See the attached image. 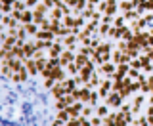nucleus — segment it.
<instances>
[{
	"instance_id": "obj_11",
	"label": "nucleus",
	"mask_w": 153,
	"mask_h": 126,
	"mask_svg": "<svg viewBox=\"0 0 153 126\" xmlns=\"http://www.w3.org/2000/svg\"><path fill=\"white\" fill-rule=\"evenodd\" d=\"M23 50H25V57H33V54H35V50H36V44H35V40H29L23 44Z\"/></svg>"
},
{
	"instance_id": "obj_21",
	"label": "nucleus",
	"mask_w": 153,
	"mask_h": 126,
	"mask_svg": "<svg viewBox=\"0 0 153 126\" xmlns=\"http://www.w3.org/2000/svg\"><path fill=\"white\" fill-rule=\"evenodd\" d=\"M65 69H67V73H69L71 76H75V75H79V71H80V67L76 65L75 61H71V63H67L65 65Z\"/></svg>"
},
{
	"instance_id": "obj_24",
	"label": "nucleus",
	"mask_w": 153,
	"mask_h": 126,
	"mask_svg": "<svg viewBox=\"0 0 153 126\" xmlns=\"http://www.w3.org/2000/svg\"><path fill=\"white\" fill-rule=\"evenodd\" d=\"M61 21H63V25H65V27L73 29V27H75V23H76V17L73 16V13H71V16H65L63 19H61Z\"/></svg>"
},
{
	"instance_id": "obj_44",
	"label": "nucleus",
	"mask_w": 153,
	"mask_h": 126,
	"mask_svg": "<svg viewBox=\"0 0 153 126\" xmlns=\"http://www.w3.org/2000/svg\"><path fill=\"white\" fill-rule=\"evenodd\" d=\"M98 99H100V94H98V92H92V98H90V105H94V107H96Z\"/></svg>"
},
{
	"instance_id": "obj_13",
	"label": "nucleus",
	"mask_w": 153,
	"mask_h": 126,
	"mask_svg": "<svg viewBox=\"0 0 153 126\" xmlns=\"http://www.w3.org/2000/svg\"><path fill=\"white\" fill-rule=\"evenodd\" d=\"M100 84H102V80H100V75H98V73H92V76H90V80H88V84H86V86H88V88H100Z\"/></svg>"
},
{
	"instance_id": "obj_32",
	"label": "nucleus",
	"mask_w": 153,
	"mask_h": 126,
	"mask_svg": "<svg viewBox=\"0 0 153 126\" xmlns=\"http://www.w3.org/2000/svg\"><path fill=\"white\" fill-rule=\"evenodd\" d=\"M119 94H121V98H123V99H126V98H128V96H130V94H132V90H130V86H123V88H121V90H119Z\"/></svg>"
},
{
	"instance_id": "obj_15",
	"label": "nucleus",
	"mask_w": 153,
	"mask_h": 126,
	"mask_svg": "<svg viewBox=\"0 0 153 126\" xmlns=\"http://www.w3.org/2000/svg\"><path fill=\"white\" fill-rule=\"evenodd\" d=\"M25 27V31L29 33V36H36V33L40 31V25H36V23H27V25H23Z\"/></svg>"
},
{
	"instance_id": "obj_51",
	"label": "nucleus",
	"mask_w": 153,
	"mask_h": 126,
	"mask_svg": "<svg viewBox=\"0 0 153 126\" xmlns=\"http://www.w3.org/2000/svg\"><path fill=\"white\" fill-rule=\"evenodd\" d=\"M111 54H113V52H111ZM111 54H102V61H103V63L111 61Z\"/></svg>"
},
{
	"instance_id": "obj_12",
	"label": "nucleus",
	"mask_w": 153,
	"mask_h": 126,
	"mask_svg": "<svg viewBox=\"0 0 153 126\" xmlns=\"http://www.w3.org/2000/svg\"><path fill=\"white\" fill-rule=\"evenodd\" d=\"M80 101L82 103H90V98H92V88H88V86H82L80 88Z\"/></svg>"
},
{
	"instance_id": "obj_55",
	"label": "nucleus",
	"mask_w": 153,
	"mask_h": 126,
	"mask_svg": "<svg viewBox=\"0 0 153 126\" xmlns=\"http://www.w3.org/2000/svg\"><path fill=\"white\" fill-rule=\"evenodd\" d=\"M13 2L16 0H2V4H12V6H13Z\"/></svg>"
},
{
	"instance_id": "obj_37",
	"label": "nucleus",
	"mask_w": 153,
	"mask_h": 126,
	"mask_svg": "<svg viewBox=\"0 0 153 126\" xmlns=\"http://www.w3.org/2000/svg\"><path fill=\"white\" fill-rule=\"evenodd\" d=\"M124 21H126V17H124V16H119V17H115L113 25L115 27H124Z\"/></svg>"
},
{
	"instance_id": "obj_41",
	"label": "nucleus",
	"mask_w": 153,
	"mask_h": 126,
	"mask_svg": "<svg viewBox=\"0 0 153 126\" xmlns=\"http://www.w3.org/2000/svg\"><path fill=\"white\" fill-rule=\"evenodd\" d=\"M132 124H136V126H146V124H147V117H140V119H136Z\"/></svg>"
},
{
	"instance_id": "obj_36",
	"label": "nucleus",
	"mask_w": 153,
	"mask_h": 126,
	"mask_svg": "<svg viewBox=\"0 0 153 126\" xmlns=\"http://www.w3.org/2000/svg\"><path fill=\"white\" fill-rule=\"evenodd\" d=\"M121 56H123V52H121V50H115L113 54H111V61L119 65V63H121Z\"/></svg>"
},
{
	"instance_id": "obj_39",
	"label": "nucleus",
	"mask_w": 153,
	"mask_h": 126,
	"mask_svg": "<svg viewBox=\"0 0 153 126\" xmlns=\"http://www.w3.org/2000/svg\"><path fill=\"white\" fill-rule=\"evenodd\" d=\"M12 12H13L12 4H2V13H4V16H8V13H12Z\"/></svg>"
},
{
	"instance_id": "obj_6",
	"label": "nucleus",
	"mask_w": 153,
	"mask_h": 126,
	"mask_svg": "<svg viewBox=\"0 0 153 126\" xmlns=\"http://www.w3.org/2000/svg\"><path fill=\"white\" fill-rule=\"evenodd\" d=\"M75 56H76V52H71V50H65L61 52V56H59V61H61V67H65L67 63H71V61H75Z\"/></svg>"
},
{
	"instance_id": "obj_7",
	"label": "nucleus",
	"mask_w": 153,
	"mask_h": 126,
	"mask_svg": "<svg viewBox=\"0 0 153 126\" xmlns=\"http://www.w3.org/2000/svg\"><path fill=\"white\" fill-rule=\"evenodd\" d=\"M147 27V21L143 17H138V19H134V21L130 23V29L134 33H138V31H143V29Z\"/></svg>"
},
{
	"instance_id": "obj_45",
	"label": "nucleus",
	"mask_w": 153,
	"mask_h": 126,
	"mask_svg": "<svg viewBox=\"0 0 153 126\" xmlns=\"http://www.w3.org/2000/svg\"><path fill=\"white\" fill-rule=\"evenodd\" d=\"M98 10H100L102 13H105V10H107V0H102V2L98 4Z\"/></svg>"
},
{
	"instance_id": "obj_40",
	"label": "nucleus",
	"mask_w": 153,
	"mask_h": 126,
	"mask_svg": "<svg viewBox=\"0 0 153 126\" xmlns=\"http://www.w3.org/2000/svg\"><path fill=\"white\" fill-rule=\"evenodd\" d=\"M44 52L46 50H42V48H36L35 54H33V57H35V59H42V57H44Z\"/></svg>"
},
{
	"instance_id": "obj_38",
	"label": "nucleus",
	"mask_w": 153,
	"mask_h": 126,
	"mask_svg": "<svg viewBox=\"0 0 153 126\" xmlns=\"http://www.w3.org/2000/svg\"><path fill=\"white\" fill-rule=\"evenodd\" d=\"M130 67H134V69H142V59L140 57H134V59L130 61Z\"/></svg>"
},
{
	"instance_id": "obj_50",
	"label": "nucleus",
	"mask_w": 153,
	"mask_h": 126,
	"mask_svg": "<svg viewBox=\"0 0 153 126\" xmlns=\"http://www.w3.org/2000/svg\"><path fill=\"white\" fill-rule=\"evenodd\" d=\"M146 10L147 12H153V0H146Z\"/></svg>"
},
{
	"instance_id": "obj_2",
	"label": "nucleus",
	"mask_w": 153,
	"mask_h": 126,
	"mask_svg": "<svg viewBox=\"0 0 153 126\" xmlns=\"http://www.w3.org/2000/svg\"><path fill=\"white\" fill-rule=\"evenodd\" d=\"M111 86H113V80L109 79H105L102 80V84H100V88H98V94H100V98H107L109 96V92H111Z\"/></svg>"
},
{
	"instance_id": "obj_47",
	"label": "nucleus",
	"mask_w": 153,
	"mask_h": 126,
	"mask_svg": "<svg viewBox=\"0 0 153 126\" xmlns=\"http://www.w3.org/2000/svg\"><path fill=\"white\" fill-rule=\"evenodd\" d=\"M143 103V96L140 94V96H136V98H134V103L132 105H142Z\"/></svg>"
},
{
	"instance_id": "obj_4",
	"label": "nucleus",
	"mask_w": 153,
	"mask_h": 126,
	"mask_svg": "<svg viewBox=\"0 0 153 126\" xmlns=\"http://www.w3.org/2000/svg\"><path fill=\"white\" fill-rule=\"evenodd\" d=\"M25 67L29 69V75H31V76L40 75V71H38V67H36V59H35V57H25Z\"/></svg>"
},
{
	"instance_id": "obj_16",
	"label": "nucleus",
	"mask_w": 153,
	"mask_h": 126,
	"mask_svg": "<svg viewBox=\"0 0 153 126\" xmlns=\"http://www.w3.org/2000/svg\"><path fill=\"white\" fill-rule=\"evenodd\" d=\"M35 44H36V48H42V50L48 52L54 42H52V40H42V38H35Z\"/></svg>"
},
{
	"instance_id": "obj_25",
	"label": "nucleus",
	"mask_w": 153,
	"mask_h": 126,
	"mask_svg": "<svg viewBox=\"0 0 153 126\" xmlns=\"http://www.w3.org/2000/svg\"><path fill=\"white\" fill-rule=\"evenodd\" d=\"M98 52H100V54H111V44L102 40V44L98 46Z\"/></svg>"
},
{
	"instance_id": "obj_22",
	"label": "nucleus",
	"mask_w": 153,
	"mask_h": 126,
	"mask_svg": "<svg viewBox=\"0 0 153 126\" xmlns=\"http://www.w3.org/2000/svg\"><path fill=\"white\" fill-rule=\"evenodd\" d=\"M115 122H117V113H109L103 117V124L105 126H115Z\"/></svg>"
},
{
	"instance_id": "obj_43",
	"label": "nucleus",
	"mask_w": 153,
	"mask_h": 126,
	"mask_svg": "<svg viewBox=\"0 0 153 126\" xmlns=\"http://www.w3.org/2000/svg\"><path fill=\"white\" fill-rule=\"evenodd\" d=\"M113 21H115V16H107V13H103V17H102V23H109V25H111Z\"/></svg>"
},
{
	"instance_id": "obj_10",
	"label": "nucleus",
	"mask_w": 153,
	"mask_h": 126,
	"mask_svg": "<svg viewBox=\"0 0 153 126\" xmlns=\"http://www.w3.org/2000/svg\"><path fill=\"white\" fill-rule=\"evenodd\" d=\"M52 76H54V79L57 80V82H63L67 76H65V71H63V67H56V69H52Z\"/></svg>"
},
{
	"instance_id": "obj_9",
	"label": "nucleus",
	"mask_w": 153,
	"mask_h": 126,
	"mask_svg": "<svg viewBox=\"0 0 153 126\" xmlns=\"http://www.w3.org/2000/svg\"><path fill=\"white\" fill-rule=\"evenodd\" d=\"M76 44H79V36H76V35H73V33H71V35L63 36V46H65V48L76 46Z\"/></svg>"
},
{
	"instance_id": "obj_46",
	"label": "nucleus",
	"mask_w": 153,
	"mask_h": 126,
	"mask_svg": "<svg viewBox=\"0 0 153 126\" xmlns=\"http://www.w3.org/2000/svg\"><path fill=\"white\" fill-rule=\"evenodd\" d=\"M140 88H142L140 80H136V82H132V84H130V90H132V92H138V90H140Z\"/></svg>"
},
{
	"instance_id": "obj_42",
	"label": "nucleus",
	"mask_w": 153,
	"mask_h": 126,
	"mask_svg": "<svg viewBox=\"0 0 153 126\" xmlns=\"http://www.w3.org/2000/svg\"><path fill=\"white\" fill-rule=\"evenodd\" d=\"M128 75H130L134 80H138V76H140V69H134V67H130V71H128Z\"/></svg>"
},
{
	"instance_id": "obj_34",
	"label": "nucleus",
	"mask_w": 153,
	"mask_h": 126,
	"mask_svg": "<svg viewBox=\"0 0 153 126\" xmlns=\"http://www.w3.org/2000/svg\"><path fill=\"white\" fill-rule=\"evenodd\" d=\"M92 107H94V105H92ZM92 107L84 103V107H82V113H80V115H84V117H88V119H90V117L94 115V109H92Z\"/></svg>"
},
{
	"instance_id": "obj_53",
	"label": "nucleus",
	"mask_w": 153,
	"mask_h": 126,
	"mask_svg": "<svg viewBox=\"0 0 153 126\" xmlns=\"http://www.w3.org/2000/svg\"><path fill=\"white\" fill-rule=\"evenodd\" d=\"M100 2H102V0H88V6L94 8V4H100Z\"/></svg>"
},
{
	"instance_id": "obj_23",
	"label": "nucleus",
	"mask_w": 153,
	"mask_h": 126,
	"mask_svg": "<svg viewBox=\"0 0 153 126\" xmlns=\"http://www.w3.org/2000/svg\"><path fill=\"white\" fill-rule=\"evenodd\" d=\"M124 17H126V21H134V19H138V17H142L140 13H138V10L134 8V10H128V12H124L123 13Z\"/></svg>"
},
{
	"instance_id": "obj_26",
	"label": "nucleus",
	"mask_w": 153,
	"mask_h": 126,
	"mask_svg": "<svg viewBox=\"0 0 153 126\" xmlns=\"http://www.w3.org/2000/svg\"><path fill=\"white\" fill-rule=\"evenodd\" d=\"M107 107H109L107 103H105V105H100V107H96V115H98V117H102V119H103L105 115H109V109H107Z\"/></svg>"
},
{
	"instance_id": "obj_52",
	"label": "nucleus",
	"mask_w": 153,
	"mask_h": 126,
	"mask_svg": "<svg viewBox=\"0 0 153 126\" xmlns=\"http://www.w3.org/2000/svg\"><path fill=\"white\" fill-rule=\"evenodd\" d=\"M147 84H149V90H151V94H153V75L147 76Z\"/></svg>"
},
{
	"instance_id": "obj_33",
	"label": "nucleus",
	"mask_w": 153,
	"mask_h": 126,
	"mask_svg": "<svg viewBox=\"0 0 153 126\" xmlns=\"http://www.w3.org/2000/svg\"><path fill=\"white\" fill-rule=\"evenodd\" d=\"M124 124H128V122L124 119V113L121 111V113H117V122H115V126H124Z\"/></svg>"
},
{
	"instance_id": "obj_31",
	"label": "nucleus",
	"mask_w": 153,
	"mask_h": 126,
	"mask_svg": "<svg viewBox=\"0 0 153 126\" xmlns=\"http://www.w3.org/2000/svg\"><path fill=\"white\" fill-rule=\"evenodd\" d=\"M84 19H92V16H94V8L92 6H86L84 10H82V13H80Z\"/></svg>"
},
{
	"instance_id": "obj_19",
	"label": "nucleus",
	"mask_w": 153,
	"mask_h": 126,
	"mask_svg": "<svg viewBox=\"0 0 153 126\" xmlns=\"http://www.w3.org/2000/svg\"><path fill=\"white\" fill-rule=\"evenodd\" d=\"M63 86H65L67 92H73V90L79 88V84H76V80H75V76H73V79H65V80H63Z\"/></svg>"
},
{
	"instance_id": "obj_5",
	"label": "nucleus",
	"mask_w": 153,
	"mask_h": 126,
	"mask_svg": "<svg viewBox=\"0 0 153 126\" xmlns=\"http://www.w3.org/2000/svg\"><path fill=\"white\" fill-rule=\"evenodd\" d=\"M50 92H52V96H54L56 99H61V98H63V96L67 94V90H65L63 82H56L54 88H50Z\"/></svg>"
},
{
	"instance_id": "obj_30",
	"label": "nucleus",
	"mask_w": 153,
	"mask_h": 126,
	"mask_svg": "<svg viewBox=\"0 0 153 126\" xmlns=\"http://www.w3.org/2000/svg\"><path fill=\"white\" fill-rule=\"evenodd\" d=\"M79 52H80V54H84V56H92L96 50H94L92 46H84L82 44V46H79Z\"/></svg>"
},
{
	"instance_id": "obj_48",
	"label": "nucleus",
	"mask_w": 153,
	"mask_h": 126,
	"mask_svg": "<svg viewBox=\"0 0 153 126\" xmlns=\"http://www.w3.org/2000/svg\"><path fill=\"white\" fill-rule=\"evenodd\" d=\"M102 17H103V13H102V12H94V16H92L94 21H102Z\"/></svg>"
},
{
	"instance_id": "obj_49",
	"label": "nucleus",
	"mask_w": 153,
	"mask_h": 126,
	"mask_svg": "<svg viewBox=\"0 0 153 126\" xmlns=\"http://www.w3.org/2000/svg\"><path fill=\"white\" fill-rule=\"evenodd\" d=\"M25 2H27V8H35L40 0H25Z\"/></svg>"
},
{
	"instance_id": "obj_28",
	"label": "nucleus",
	"mask_w": 153,
	"mask_h": 126,
	"mask_svg": "<svg viewBox=\"0 0 153 126\" xmlns=\"http://www.w3.org/2000/svg\"><path fill=\"white\" fill-rule=\"evenodd\" d=\"M109 29H111V25H109V23H102V21H100V36L109 35Z\"/></svg>"
},
{
	"instance_id": "obj_3",
	"label": "nucleus",
	"mask_w": 153,
	"mask_h": 126,
	"mask_svg": "<svg viewBox=\"0 0 153 126\" xmlns=\"http://www.w3.org/2000/svg\"><path fill=\"white\" fill-rule=\"evenodd\" d=\"M29 76H31V75H29V69H27L25 65H23V67H21V69H19L17 73H13V76H12L10 80H12V82H25V80L29 79Z\"/></svg>"
},
{
	"instance_id": "obj_1",
	"label": "nucleus",
	"mask_w": 153,
	"mask_h": 126,
	"mask_svg": "<svg viewBox=\"0 0 153 126\" xmlns=\"http://www.w3.org/2000/svg\"><path fill=\"white\" fill-rule=\"evenodd\" d=\"M123 98H121V94H119V92H109V96H107V98H105V103H107L109 105V107H121V105H123Z\"/></svg>"
},
{
	"instance_id": "obj_35",
	"label": "nucleus",
	"mask_w": 153,
	"mask_h": 126,
	"mask_svg": "<svg viewBox=\"0 0 153 126\" xmlns=\"http://www.w3.org/2000/svg\"><path fill=\"white\" fill-rule=\"evenodd\" d=\"M36 67H38V71L42 73V71L48 67V59H46V57H42V59H36Z\"/></svg>"
},
{
	"instance_id": "obj_54",
	"label": "nucleus",
	"mask_w": 153,
	"mask_h": 126,
	"mask_svg": "<svg viewBox=\"0 0 153 126\" xmlns=\"http://www.w3.org/2000/svg\"><path fill=\"white\" fill-rule=\"evenodd\" d=\"M138 111H140V105H132V113L138 115Z\"/></svg>"
},
{
	"instance_id": "obj_27",
	"label": "nucleus",
	"mask_w": 153,
	"mask_h": 126,
	"mask_svg": "<svg viewBox=\"0 0 153 126\" xmlns=\"http://www.w3.org/2000/svg\"><path fill=\"white\" fill-rule=\"evenodd\" d=\"M2 76H4V79H12V76H13V69L10 65H2Z\"/></svg>"
},
{
	"instance_id": "obj_17",
	"label": "nucleus",
	"mask_w": 153,
	"mask_h": 126,
	"mask_svg": "<svg viewBox=\"0 0 153 126\" xmlns=\"http://www.w3.org/2000/svg\"><path fill=\"white\" fill-rule=\"evenodd\" d=\"M134 8H136V6H134L132 0H121V2H119V10H121L123 13L128 12V10H134Z\"/></svg>"
},
{
	"instance_id": "obj_20",
	"label": "nucleus",
	"mask_w": 153,
	"mask_h": 126,
	"mask_svg": "<svg viewBox=\"0 0 153 126\" xmlns=\"http://www.w3.org/2000/svg\"><path fill=\"white\" fill-rule=\"evenodd\" d=\"M48 17H52V19H63L65 17V13H63V10H61V8H52L50 10V16H48Z\"/></svg>"
},
{
	"instance_id": "obj_29",
	"label": "nucleus",
	"mask_w": 153,
	"mask_h": 126,
	"mask_svg": "<svg viewBox=\"0 0 153 126\" xmlns=\"http://www.w3.org/2000/svg\"><path fill=\"white\" fill-rule=\"evenodd\" d=\"M44 21H46V16H44V13H38V12H35V17H33V23H36V25H42Z\"/></svg>"
},
{
	"instance_id": "obj_8",
	"label": "nucleus",
	"mask_w": 153,
	"mask_h": 126,
	"mask_svg": "<svg viewBox=\"0 0 153 126\" xmlns=\"http://www.w3.org/2000/svg\"><path fill=\"white\" fill-rule=\"evenodd\" d=\"M2 25L4 27H19L21 23H19L17 19L12 16V13H8V16H2Z\"/></svg>"
},
{
	"instance_id": "obj_14",
	"label": "nucleus",
	"mask_w": 153,
	"mask_h": 126,
	"mask_svg": "<svg viewBox=\"0 0 153 126\" xmlns=\"http://www.w3.org/2000/svg\"><path fill=\"white\" fill-rule=\"evenodd\" d=\"M88 61H90V56H84V54H80V52H76V56H75V63H76L79 67H84Z\"/></svg>"
},
{
	"instance_id": "obj_18",
	"label": "nucleus",
	"mask_w": 153,
	"mask_h": 126,
	"mask_svg": "<svg viewBox=\"0 0 153 126\" xmlns=\"http://www.w3.org/2000/svg\"><path fill=\"white\" fill-rule=\"evenodd\" d=\"M117 8H119L117 0H107V10H105V13H107V16H115V13H117Z\"/></svg>"
}]
</instances>
